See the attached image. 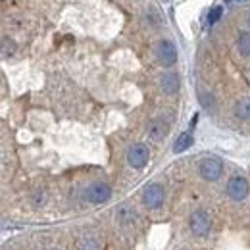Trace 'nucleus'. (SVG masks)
<instances>
[{
    "label": "nucleus",
    "instance_id": "nucleus-1",
    "mask_svg": "<svg viewBox=\"0 0 250 250\" xmlns=\"http://www.w3.org/2000/svg\"><path fill=\"white\" fill-rule=\"evenodd\" d=\"M249 181L245 177H231L227 183V194L233 200H245L249 196Z\"/></svg>",
    "mask_w": 250,
    "mask_h": 250
},
{
    "label": "nucleus",
    "instance_id": "nucleus-2",
    "mask_svg": "<svg viewBox=\"0 0 250 250\" xmlns=\"http://www.w3.org/2000/svg\"><path fill=\"white\" fill-rule=\"evenodd\" d=\"M221 171H223V164H221V160H218V158H206L200 164V175L204 179H208V181L219 179Z\"/></svg>",
    "mask_w": 250,
    "mask_h": 250
},
{
    "label": "nucleus",
    "instance_id": "nucleus-3",
    "mask_svg": "<svg viewBox=\"0 0 250 250\" xmlns=\"http://www.w3.org/2000/svg\"><path fill=\"white\" fill-rule=\"evenodd\" d=\"M156 54H158L160 63L166 65V67L173 65L175 60H177V50H175V44H173L171 41H162V42L158 44Z\"/></svg>",
    "mask_w": 250,
    "mask_h": 250
},
{
    "label": "nucleus",
    "instance_id": "nucleus-4",
    "mask_svg": "<svg viewBox=\"0 0 250 250\" xmlns=\"http://www.w3.org/2000/svg\"><path fill=\"white\" fill-rule=\"evenodd\" d=\"M110 196H112V188L106 183H94L87 188V200L93 204H104L110 200Z\"/></svg>",
    "mask_w": 250,
    "mask_h": 250
},
{
    "label": "nucleus",
    "instance_id": "nucleus-5",
    "mask_svg": "<svg viewBox=\"0 0 250 250\" xmlns=\"http://www.w3.org/2000/svg\"><path fill=\"white\" fill-rule=\"evenodd\" d=\"M190 231L194 233V235H198V237H204V235H208V231H210V218H208V214L206 212H202V210H198V212H194L192 216H190Z\"/></svg>",
    "mask_w": 250,
    "mask_h": 250
},
{
    "label": "nucleus",
    "instance_id": "nucleus-6",
    "mask_svg": "<svg viewBox=\"0 0 250 250\" xmlns=\"http://www.w3.org/2000/svg\"><path fill=\"white\" fill-rule=\"evenodd\" d=\"M127 162L137 169L145 167L146 162H148V148L145 145H133L127 152Z\"/></svg>",
    "mask_w": 250,
    "mask_h": 250
},
{
    "label": "nucleus",
    "instance_id": "nucleus-7",
    "mask_svg": "<svg viewBox=\"0 0 250 250\" xmlns=\"http://www.w3.org/2000/svg\"><path fill=\"white\" fill-rule=\"evenodd\" d=\"M143 198H145V204L148 208H158L164 202V188H162V185H158V183L148 185V187L145 188Z\"/></svg>",
    "mask_w": 250,
    "mask_h": 250
},
{
    "label": "nucleus",
    "instance_id": "nucleus-8",
    "mask_svg": "<svg viewBox=\"0 0 250 250\" xmlns=\"http://www.w3.org/2000/svg\"><path fill=\"white\" fill-rule=\"evenodd\" d=\"M160 85L164 89V93L173 94L179 91V77L175 73H164V77L160 79Z\"/></svg>",
    "mask_w": 250,
    "mask_h": 250
},
{
    "label": "nucleus",
    "instance_id": "nucleus-9",
    "mask_svg": "<svg viewBox=\"0 0 250 250\" xmlns=\"http://www.w3.org/2000/svg\"><path fill=\"white\" fill-rule=\"evenodd\" d=\"M166 133H167V125L164 124L162 120H154L152 124L148 125V135H150V139H154V141L164 139Z\"/></svg>",
    "mask_w": 250,
    "mask_h": 250
},
{
    "label": "nucleus",
    "instance_id": "nucleus-10",
    "mask_svg": "<svg viewBox=\"0 0 250 250\" xmlns=\"http://www.w3.org/2000/svg\"><path fill=\"white\" fill-rule=\"evenodd\" d=\"M235 116L241 120H250V98H243L235 106Z\"/></svg>",
    "mask_w": 250,
    "mask_h": 250
},
{
    "label": "nucleus",
    "instance_id": "nucleus-11",
    "mask_svg": "<svg viewBox=\"0 0 250 250\" xmlns=\"http://www.w3.org/2000/svg\"><path fill=\"white\" fill-rule=\"evenodd\" d=\"M190 145H192V135H190V133H181L179 139H177L175 145H173V150H175V152H183V150H187Z\"/></svg>",
    "mask_w": 250,
    "mask_h": 250
},
{
    "label": "nucleus",
    "instance_id": "nucleus-12",
    "mask_svg": "<svg viewBox=\"0 0 250 250\" xmlns=\"http://www.w3.org/2000/svg\"><path fill=\"white\" fill-rule=\"evenodd\" d=\"M237 46H239V52H241L243 56H249L250 54V33H241V35H239Z\"/></svg>",
    "mask_w": 250,
    "mask_h": 250
},
{
    "label": "nucleus",
    "instance_id": "nucleus-13",
    "mask_svg": "<svg viewBox=\"0 0 250 250\" xmlns=\"http://www.w3.org/2000/svg\"><path fill=\"white\" fill-rule=\"evenodd\" d=\"M221 14H223V8H221V6L212 8V10H210V14H208V23H210V25H212V23H216L219 18H221Z\"/></svg>",
    "mask_w": 250,
    "mask_h": 250
},
{
    "label": "nucleus",
    "instance_id": "nucleus-14",
    "mask_svg": "<svg viewBox=\"0 0 250 250\" xmlns=\"http://www.w3.org/2000/svg\"><path fill=\"white\" fill-rule=\"evenodd\" d=\"M249 25H250V18H249Z\"/></svg>",
    "mask_w": 250,
    "mask_h": 250
},
{
    "label": "nucleus",
    "instance_id": "nucleus-15",
    "mask_svg": "<svg viewBox=\"0 0 250 250\" xmlns=\"http://www.w3.org/2000/svg\"><path fill=\"white\" fill-rule=\"evenodd\" d=\"M229 2H231V0H229Z\"/></svg>",
    "mask_w": 250,
    "mask_h": 250
}]
</instances>
